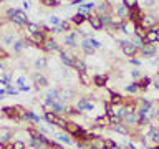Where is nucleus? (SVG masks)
<instances>
[{"label": "nucleus", "instance_id": "34", "mask_svg": "<svg viewBox=\"0 0 159 149\" xmlns=\"http://www.w3.org/2000/svg\"><path fill=\"white\" fill-rule=\"evenodd\" d=\"M12 146H13V149H27L28 144L23 139H15V141H12Z\"/></svg>", "mask_w": 159, "mask_h": 149}, {"label": "nucleus", "instance_id": "19", "mask_svg": "<svg viewBox=\"0 0 159 149\" xmlns=\"http://www.w3.org/2000/svg\"><path fill=\"white\" fill-rule=\"evenodd\" d=\"M73 70H75L76 73H84V71H88V66H86V63H84V60H81L80 56H75Z\"/></svg>", "mask_w": 159, "mask_h": 149}, {"label": "nucleus", "instance_id": "42", "mask_svg": "<svg viewBox=\"0 0 159 149\" xmlns=\"http://www.w3.org/2000/svg\"><path fill=\"white\" fill-rule=\"evenodd\" d=\"M15 10H17V8H13V7H8L7 10H5V17H7V20H10L15 15Z\"/></svg>", "mask_w": 159, "mask_h": 149}, {"label": "nucleus", "instance_id": "11", "mask_svg": "<svg viewBox=\"0 0 159 149\" xmlns=\"http://www.w3.org/2000/svg\"><path fill=\"white\" fill-rule=\"evenodd\" d=\"M13 129L7 126H0V144H10L13 138Z\"/></svg>", "mask_w": 159, "mask_h": 149}, {"label": "nucleus", "instance_id": "36", "mask_svg": "<svg viewBox=\"0 0 159 149\" xmlns=\"http://www.w3.org/2000/svg\"><path fill=\"white\" fill-rule=\"evenodd\" d=\"M18 93H20V89H18V88H15L12 83L7 84V94H8V96H17Z\"/></svg>", "mask_w": 159, "mask_h": 149}, {"label": "nucleus", "instance_id": "41", "mask_svg": "<svg viewBox=\"0 0 159 149\" xmlns=\"http://www.w3.org/2000/svg\"><path fill=\"white\" fill-rule=\"evenodd\" d=\"M60 33H65V30L61 25H58V27H52V32H50V35H60Z\"/></svg>", "mask_w": 159, "mask_h": 149}, {"label": "nucleus", "instance_id": "1", "mask_svg": "<svg viewBox=\"0 0 159 149\" xmlns=\"http://www.w3.org/2000/svg\"><path fill=\"white\" fill-rule=\"evenodd\" d=\"M80 42H81V38H80L78 32L75 30V32H68L63 35V45L66 47V50H75L80 47Z\"/></svg>", "mask_w": 159, "mask_h": 149}, {"label": "nucleus", "instance_id": "8", "mask_svg": "<svg viewBox=\"0 0 159 149\" xmlns=\"http://www.w3.org/2000/svg\"><path fill=\"white\" fill-rule=\"evenodd\" d=\"M139 53H141V56H144L146 60L154 58L157 55V43H146V45H144V48Z\"/></svg>", "mask_w": 159, "mask_h": 149}, {"label": "nucleus", "instance_id": "29", "mask_svg": "<svg viewBox=\"0 0 159 149\" xmlns=\"http://www.w3.org/2000/svg\"><path fill=\"white\" fill-rule=\"evenodd\" d=\"M53 136L57 138L60 142H66V144H71V142H73V138L70 136V134H68L66 131H63V133H57V134H53Z\"/></svg>", "mask_w": 159, "mask_h": 149}, {"label": "nucleus", "instance_id": "4", "mask_svg": "<svg viewBox=\"0 0 159 149\" xmlns=\"http://www.w3.org/2000/svg\"><path fill=\"white\" fill-rule=\"evenodd\" d=\"M157 23H159V20L154 13H146L141 18V22H139V25H141L143 28H146V30H151L152 27H156Z\"/></svg>", "mask_w": 159, "mask_h": 149}, {"label": "nucleus", "instance_id": "49", "mask_svg": "<svg viewBox=\"0 0 159 149\" xmlns=\"http://www.w3.org/2000/svg\"><path fill=\"white\" fill-rule=\"evenodd\" d=\"M154 119H156V121H159V104L154 108Z\"/></svg>", "mask_w": 159, "mask_h": 149}, {"label": "nucleus", "instance_id": "5", "mask_svg": "<svg viewBox=\"0 0 159 149\" xmlns=\"http://www.w3.org/2000/svg\"><path fill=\"white\" fill-rule=\"evenodd\" d=\"M66 133L70 134L71 138H80L81 134L84 133V129L80 126V123H75V121H68V124H66Z\"/></svg>", "mask_w": 159, "mask_h": 149}, {"label": "nucleus", "instance_id": "20", "mask_svg": "<svg viewBox=\"0 0 159 149\" xmlns=\"http://www.w3.org/2000/svg\"><path fill=\"white\" fill-rule=\"evenodd\" d=\"M73 25H75V28H78V27H81L83 23H86L88 22V17H84V15H81V13H75L73 17H71V20H70Z\"/></svg>", "mask_w": 159, "mask_h": 149}, {"label": "nucleus", "instance_id": "44", "mask_svg": "<svg viewBox=\"0 0 159 149\" xmlns=\"http://www.w3.org/2000/svg\"><path fill=\"white\" fill-rule=\"evenodd\" d=\"M119 123H123V121L118 116H109V126H114V124H119Z\"/></svg>", "mask_w": 159, "mask_h": 149}, {"label": "nucleus", "instance_id": "27", "mask_svg": "<svg viewBox=\"0 0 159 149\" xmlns=\"http://www.w3.org/2000/svg\"><path fill=\"white\" fill-rule=\"evenodd\" d=\"M78 81L83 84V86H89V84L93 83V76H89L88 71L84 73H78Z\"/></svg>", "mask_w": 159, "mask_h": 149}, {"label": "nucleus", "instance_id": "6", "mask_svg": "<svg viewBox=\"0 0 159 149\" xmlns=\"http://www.w3.org/2000/svg\"><path fill=\"white\" fill-rule=\"evenodd\" d=\"M113 13L116 15L119 20L126 22V20H129V15H131V8H128L124 3H121V5H118V7L113 8Z\"/></svg>", "mask_w": 159, "mask_h": 149}, {"label": "nucleus", "instance_id": "26", "mask_svg": "<svg viewBox=\"0 0 159 149\" xmlns=\"http://www.w3.org/2000/svg\"><path fill=\"white\" fill-rule=\"evenodd\" d=\"M136 83H138L139 89H141V91H144V89H148V88L152 84V78H151V76H143L141 79H138Z\"/></svg>", "mask_w": 159, "mask_h": 149}, {"label": "nucleus", "instance_id": "23", "mask_svg": "<svg viewBox=\"0 0 159 149\" xmlns=\"http://www.w3.org/2000/svg\"><path fill=\"white\" fill-rule=\"evenodd\" d=\"M33 66H35V70H47V66H48V58L47 56H38L37 60L33 61Z\"/></svg>", "mask_w": 159, "mask_h": 149}, {"label": "nucleus", "instance_id": "24", "mask_svg": "<svg viewBox=\"0 0 159 149\" xmlns=\"http://www.w3.org/2000/svg\"><path fill=\"white\" fill-rule=\"evenodd\" d=\"M148 139L152 144H159V126H152L151 131L148 133Z\"/></svg>", "mask_w": 159, "mask_h": 149}, {"label": "nucleus", "instance_id": "3", "mask_svg": "<svg viewBox=\"0 0 159 149\" xmlns=\"http://www.w3.org/2000/svg\"><path fill=\"white\" fill-rule=\"evenodd\" d=\"M119 48H121V52L126 55V56H129V58H134L136 55L139 53L138 50H136V47L131 43V40H128V38H124V40H119Z\"/></svg>", "mask_w": 159, "mask_h": 149}, {"label": "nucleus", "instance_id": "32", "mask_svg": "<svg viewBox=\"0 0 159 149\" xmlns=\"http://www.w3.org/2000/svg\"><path fill=\"white\" fill-rule=\"evenodd\" d=\"M40 5H43V7L47 8H55V7H60V0H38Z\"/></svg>", "mask_w": 159, "mask_h": 149}, {"label": "nucleus", "instance_id": "17", "mask_svg": "<svg viewBox=\"0 0 159 149\" xmlns=\"http://www.w3.org/2000/svg\"><path fill=\"white\" fill-rule=\"evenodd\" d=\"M119 32L128 35V37H131V35H134V23L131 22V20H126V22L121 23V27H119Z\"/></svg>", "mask_w": 159, "mask_h": 149}, {"label": "nucleus", "instance_id": "43", "mask_svg": "<svg viewBox=\"0 0 159 149\" xmlns=\"http://www.w3.org/2000/svg\"><path fill=\"white\" fill-rule=\"evenodd\" d=\"M5 58H8V52L5 50V47H2V45H0V61H2V60H5Z\"/></svg>", "mask_w": 159, "mask_h": 149}, {"label": "nucleus", "instance_id": "38", "mask_svg": "<svg viewBox=\"0 0 159 149\" xmlns=\"http://www.w3.org/2000/svg\"><path fill=\"white\" fill-rule=\"evenodd\" d=\"M126 91H128L129 94H134L136 91H139V86H138V83L134 81V83H131V84H128V86H126Z\"/></svg>", "mask_w": 159, "mask_h": 149}, {"label": "nucleus", "instance_id": "45", "mask_svg": "<svg viewBox=\"0 0 159 149\" xmlns=\"http://www.w3.org/2000/svg\"><path fill=\"white\" fill-rule=\"evenodd\" d=\"M17 86H18V89H22L23 86H27V84H25V76H18L17 78Z\"/></svg>", "mask_w": 159, "mask_h": 149}, {"label": "nucleus", "instance_id": "22", "mask_svg": "<svg viewBox=\"0 0 159 149\" xmlns=\"http://www.w3.org/2000/svg\"><path fill=\"white\" fill-rule=\"evenodd\" d=\"M129 40H131V43L134 45V47H136V50L138 52H141V50L144 48V45H146V42H144V38H141L139 37V35H131V37H129Z\"/></svg>", "mask_w": 159, "mask_h": 149}, {"label": "nucleus", "instance_id": "9", "mask_svg": "<svg viewBox=\"0 0 159 149\" xmlns=\"http://www.w3.org/2000/svg\"><path fill=\"white\" fill-rule=\"evenodd\" d=\"M138 119H139V113L138 111H129L126 116L123 118V124L131 129V128H138Z\"/></svg>", "mask_w": 159, "mask_h": 149}, {"label": "nucleus", "instance_id": "12", "mask_svg": "<svg viewBox=\"0 0 159 149\" xmlns=\"http://www.w3.org/2000/svg\"><path fill=\"white\" fill-rule=\"evenodd\" d=\"M60 60H61V63L65 65V66H68V68H73V65H75V55H71L68 52V50H60Z\"/></svg>", "mask_w": 159, "mask_h": 149}, {"label": "nucleus", "instance_id": "15", "mask_svg": "<svg viewBox=\"0 0 159 149\" xmlns=\"http://www.w3.org/2000/svg\"><path fill=\"white\" fill-rule=\"evenodd\" d=\"M75 98V89L73 88H61L60 89V99L58 101H61L63 104H66L68 101H71Z\"/></svg>", "mask_w": 159, "mask_h": 149}, {"label": "nucleus", "instance_id": "55", "mask_svg": "<svg viewBox=\"0 0 159 149\" xmlns=\"http://www.w3.org/2000/svg\"><path fill=\"white\" fill-rule=\"evenodd\" d=\"M106 149H108V147H106Z\"/></svg>", "mask_w": 159, "mask_h": 149}, {"label": "nucleus", "instance_id": "37", "mask_svg": "<svg viewBox=\"0 0 159 149\" xmlns=\"http://www.w3.org/2000/svg\"><path fill=\"white\" fill-rule=\"evenodd\" d=\"M123 3L124 5H126V7L128 8H136V7H139V3H141V2H139V0H123Z\"/></svg>", "mask_w": 159, "mask_h": 149}, {"label": "nucleus", "instance_id": "28", "mask_svg": "<svg viewBox=\"0 0 159 149\" xmlns=\"http://www.w3.org/2000/svg\"><path fill=\"white\" fill-rule=\"evenodd\" d=\"M157 32L154 28H151V30H148V33H146V37H144V42L146 43H157Z\"/></svg>", "mask_w": 159, "mask_h": 149}, {"label": "nucleus", "instance_id": "13", "mask_svg": "<svg viewBox=\"0 0 159 149\" xmlns=\"http://www.w3.org/2000/svg\"><path fill=\"white\" fill-rule=\"evenodd\" d=\"M32 79H33V86L37 88V89L48 86V79H47V76H45V74H42L40 71L33 73V74H32Z\"/></svg>", "mask_w": 159, "mask_h": 149}, {"label": "nucleus", "instance_id": "40", "mask_svg": "<svg viewBox=\"0 0 159 149\" xmlns=\"http://www.w3.org/2000/svg\"><path fill=\"white\" fill-rule=\"evenodd\" d=\"M131 76H133L134 79H136V81H138V79H141V78H143V73H141V70H138V68L131 70Z\"/></svg>", "mask_w": 159, "mask_h": 149}, {"label": "nucleus", "instance_id": "54", "mask_svg": "<svg viewBox=\"0 0 159 149\" xmlns=\"http://www.w3.org/2000/svg\"><path fill=\"white\" fill-rule=\"evenodd\" d=\"M157 8H159V0H157Z\"/></svg>", "mask_w": 159, "mask_h": 149}, {"label": "nucleus", "instance_id": "14", "mask_svg": "<svg viewBox=\"0 0 159 149\" xmlns=\"http://www.w3.org/2000/svg\"><path fill=\"white\" fill-rule=\"evenodd\" d=\"M50 37L48 33H45V32H40V33H35V35H30V40H32V43H33V47H40L42 48L43 47V43L47 42V38Z\"/></svg>", "mask_w": 159, "mask_h": 149}, {"label": "nucleus", "instance_id": "31", "mask_svg": "<svg viewBox=\"0 0 159 149\" xmlns=\"http://www.w3.org/2000/svg\"><path fill=\"white\" fill-rule=\"evenodd\" d=\"M109 94H111V99H109V101H111L113 104H123L124 101H126V98H124V96H121L119 93L109 91Z\"/></svg>", "mask_w": 159, "mask_h": 149}, {"label": "nucleus", "instance_id": "47", "mask_svg": "<svg viewBox=\"0 0 159 149\" xmlns=\"http://www.w3.org/2000/svg\"><path fill=\"white\" fill-rule=\"evenodd\" d=\"M152 86L159 91V76H156V78H152Z\"/></svg>", "mask_w": 159, "mask_h": 149}, {"label": "nucleus", "instance_id": "53", "mask_svg": "<svg viewBox=\"0 0 159 149\" xmlns=\"http://www.w3.org/2000/svg\"><path fill=\"white\" fill-rule=\"evenodd\" d=\"M157 76H159V66H157Z\"/></svg>", "mask_w": 159, "mask_h": 149}, {"label": "nucleus", "instance_id": "18", "mask_svg": "<svg viewBox=\"0 0 159 149\" xmlns=\"http://www.w3.org/2000/svg\"><path fill=\"white\" fill-rule=\"evenodd\" d=\"M91 147L93 149H106V138H103V136H94L91 139Z\"/></svg>", "mask_w": 159, "mask_h": 149}, {"label": "nucleus", "instance_id": "21", "mask_svg": "<svg viewBox=\"0 0 159 149\" xmlns=\"http://www.w3.org/2000/svg\"><path fill=\"white\" fill-rule=\"evenodd\" d=\"M60 99V88H53V89H48L47 94H45V101H58Z\"/></svg>", "mask_w": 159, "mask_h": 149}, {"label": "nucleus", "instance_id": "50", "mask_svg": "<svg viewBox=\"0 0 159 149\" xmlns=\"http://www.w3.org/2000/svg\"><path fill=\"white\" fill-rule=\"evenodd\" d=\"M3 91H7V84L3 81H0V93H3Z\"/></svg>", "mask_w": 159, "mask_h": 149}, {"label": "nucleus", "instance_id": "16", "mask_svg": "<svg viewBox=\"0 0 159 149\" xmlns=\"http://www.w3.org/2000/svg\"><path fill=\"white\" fill-rule=\"evenodd\" d=\"M108 81H109L108 74H94L93 76V84L98 88H106Z\"/></svg>", "mask_w": 159, "mask_h": 149}, {"label": "nucleus", "instance_id": "30", "mask_svg": "<svg viewBox=\"0 0 159 149\" xmlns=\"http://www.w3.org/2000/svg\"><path fill=\"white\" fill-rule=\"evenodd\" d=\"M25 28H27L28 35H35V33H40V32H42L40 23H35V22H28L27 25H25Z\"/></svg>", "mask_w": 159, "mask_h": 149}, {"label": "nucleus", "instance_id": "7", "mask_svg": "<svg viewBox=\"0 0 159 149\" xmlns=\"http://www.w3.org/2000/svg\"><path fill=\"white\" fill-rule=\"evenodd\" d=\"M42 50H43V52H47V53H52V52H60L61 47H60V43L57 42V38H55V37H48L47 42L43 43Z\"/></svg>", "mask_w": 159, "mask_h": 149}, {"label": "nucleus", "instance_id": "48", "mask_svg": "<svg viewBox=\"0 0 159 149\" xmlns=\"http://www.w3.org/2000/svg\"><path fill=\"white\" fill-rule=\"evenodd\" d=\"M23 10H30V7H32V3H30V0H23Z\"/></svg>", "mask_w": 159, "mask_h": 149}, {"label": "nucleus", "instance_id": "35", "mask_svg": "<svg viewBox=\"0 0 159 149\" xmlns=\"http://www.w3.org/2000/svg\"><path fill=\"white\" fill-rule=\"evenodd\" d=\"M134 33L139 35L141 38H144V37H146V33H148V30H146V28H143L139 23H134Z\"/></svg>", "mask_w": 159, "mask_h": 149}, {"label": "nucleus", "instance_id": "10", "mask_svg": "<svg viewBox=\"0 0 159 149\" xmlns=\"http://www.w3.org/2000/svg\"><path fill=\"white\" fill-rule=\"evenodd\" d=\"M86 23L89 25V28H93V30H94V32H101V30L104 28V25H103V22H101V18H99V15H96V13H91V15H89Z\"/></svg>", "mask_w": 159, "mask_h": 149}, {"label": "nucleus", "instance_id": "25", "mask_svg": "<svg viewBox=\"0 0 159 149\" xmlns=\"http://www.w3.org/2000/svg\"><path fill=\"white\" fill-rule=\"evenodd\" d=\"M113 129L114 133H119V134H123V136H128L129 133H131V129H129L126 124H123V123H119V124H114V126H109Z\"/></svg>", "mask_w": 159, "mask_h": 149}, {"label": "nucleus", "instance_id": "33", "mask_svg": "<svg viewBox=\"0 0 159 149\" xmlns=\"http://www.w3.org/2000/svg\"><path fill=\"white\" fill-rule=\"evenodd\" d=\"M48 23H50V27H58V25H61V18H60L58 15H50Z\"/></svg>", "mask_w": 159, "mask_h": 149}, {"label": "nucleus", "instance_id": "52", "mask_svg": "<svg viewBox=\"0 0 159 149\" xmlns=\"http://www.w3.org/2000/svg\"><path fill=\"white\" fill-rule=\"evenodd\" d=\"M0 149H7V146H5V144H0Z\"/></svg>", "mask_w": 159, "mask_h": 149}, {"label": "nucleus", "instance_id": "46", "mask_svg": "<svg viewBox=\"0 0 159 149\" xmlns=\"http://www.w3.org/2000/svg\"><path fill=\"white\" fill-rule=\"evenodd\" d=\"M128 61L129 65H134V66H141V60H138V58H129Z\"/></svg>", "mask_w": 159, "mask_h": 149}, {"label": "nucleus", "instance_id": "2", "mask_svg": "<svg viewBox=\"0 0 159 149\" xmlns=\"http://www.w3.org/2000/svg\"><path fill=\"white\" fill-rule=\"evenodd\" d=\"M94 106H96V103H94V99L89 98V96L80 98L78 103H76V109L80 113H89V111H93V109H94Z\"/></svg>", "mask_w": 159, "mask_h": 149}, {"label": "nucleus", "instance_id": "39", "mask_svg": "<svg viewBox=\"0 0 159 149\" xmlns=\"http://www.w3.org/2000/svg\"><path fill=\"white\" fill-rule=\"evenodd\" d=\"M89 45L94 48V50H99V48H103V43L99 42L98 38H89Z\"/></svg>", "mask_w": 159, "mask_h": 149}, {"label": "nucleus", "instance_id": "51", "mask_svg": "<svg viewBox=\"0 0 159 149\" xmlns=\"http://www.w3.org/2000/svg\"><path fill=\"white\" fill-rule=\"evenodd\" d=\"M148 149H159V144H154V146H151V147H148Z\"/></svg>", "mask_w": 159, "mask_h": 149}]
</instances>
